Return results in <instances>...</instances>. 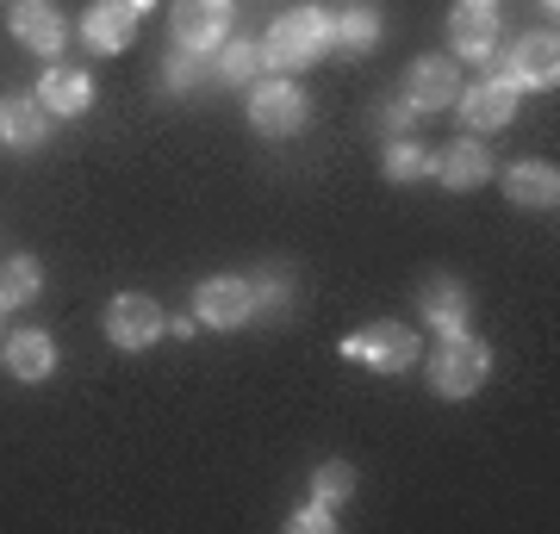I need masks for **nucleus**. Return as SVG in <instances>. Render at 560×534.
I'll return each instance as SVG.
<instances>
[{"label":"nucleus","mask_w":560,"mask_h":534,"mask_svg":"<svg viewBox=\"0 0 560 534\" xmlns=\"http://www.w3.org/2000/svg\"><path fill=\"white\" fill-rule=\"evenodd\" d=\"M324 57H330V7H287L261 38L268 75H305Z\"/></svg>","instance_id":"obj_1"},{"label":"nucleus","mask_w":560,"mask_h":534,"mask_svg":"<svg viewBox=\"0 0 560 534\" xmlns=\"http://www.w3.org/2000/svg\"><path fill=\"white\" fill-rule=\"evenodd\" d=\"M418 367H423V379H430V392L448 397V404H460V397H474L486 385V373H492V348H486L474 330H455V336L430 342Z\"/></svg>","instance_id":"obj_2"},{"label":"nucleus","mask_w":560,"mask_h":534,"mask_svg":"<svg viewBox=\"0 0 560 534\" xmlns=\"http://www.w3.org/2000/svg\"><path fill=\"white\" fill-rule=\"evenodd\" d=\"M243 112H249V131L268 143L280 138H300L312 124V99H305L300 75H261L243 87Z\"/></svg>","instance_id":"obj_3"},{"label":"nucleus","mask_w":560,"mask_h":534,"mask_svg":"<svg viewBox=\"0 0 560 534\" xmlns=\"http://www.w3.org/2000/svg\"><path fill=\"white\" fill-rule=\"evenodd\" d=\"M342 360H355L368 373H411L423 360V336L399 317H374V323H361L342 336Z\"/></svg>","instance_id":"obj_4"},{"label":"nucleus","mask_w":560,"mask_h":534,"mask_svg":"<svg viewBox=\"0 0 560 534\" xmlns=\"http://www.w3.org/2000/svg\"><path fill=\"white\" fill-rule=\"evenodd\" d=\"M101 330L119 355H143V348H156V342L168 336V317H162V305L150 293H113Z\"/></svg>","instance_id":"obj_5"},{"label":"nucleus","mask_w":560,"mask_h":534,"mask_svg":"<svg viewBox=\"0 0 560 534\" xmlns=\"http://www.w3.org/2000/svg\"><path fill=\"white\" fill-rule=\"evenodd\" d=\"M231 13H237V0H175L168 7V38H175V50L212 57L231 38Z\"/></svg>","instance_id":"obj_6"},{"label":"nucleus","mask_w":560,"mask_h":534,"mask_svg":"<svg viewBox=\"0 0 560 534\" xmlns=\"http://www.w3.org/2000/svg\"><path fill=\"white\" fill-rule=\"evenodd\" d=\"M517 106H523V94L499 75V69H486L480 81H460V99H455L460 124H467L474 138H486V131H504V124L517 119Z\"/></svg>","instance_id":"obj_7"},{"label":"nucleus","mask_w":560,"mask_h":534,"mask_svg":"<svg viewBox=\"0 0 560 534\" xmlns=\"http://www.w3.org/2000/svg\"><path fill=\"white\" fill-rule=\"evenodd\" d=\"M517 94H555V81H560V38H555V25L548 32H523L511 50H504V69H499Z\"/></svg>","instance_id":"obj_8"},{"label":"nucleus","mask_w":560,"mask_h":534,"mask_svg":"<svg viewBox=\"0 0 560 534\" xmlns=\"http://www.w3.org/2000/svg\"><path fill=\"white\" fill-rule=\"evenodd\" d=\"M194 317H200L206 330H243L256 317V286H249V274H206L194 286Z\"/></svg>","instance_id":"obj_9"},{"label":"nucleus","mask_w":560,"mask_h":534,"mask_svg":"<svg viewBox=\"0 0 560 534\" xmlns=\"http://www.w3.org/2000/svg\"><path fill=\"white\" fill-rule=\"evenodd\" d=\"M405 106L418 112V119H430V112H448L460 99V62L448 57V50H436V57H418L411 69H405Z\"/></svg>","instance_id":"obj_10"},{"label":"nucleus","mask_w":560,"mask_h":534,"mask_svg":"<svg viewBox=\"0 0 560 534\" xmlns=\"http://www.w3.org/2000/svg\"><path fill=\"white\" fill-rule=\"evenodd\" d=\"M7 32H13L20 50H32L44 62H57V50L69 44V20H62L57 0H13L7 7Z\"/></svg>","instance_id":"obj_11"},{"label":"nucleus","mask_w":560,"mask_h":534,"mask_svg":"<svg viewBox=\"0 0 560 534\" xmlns=\"http://www.w3.org/2000/svg\"><path fill=\"white\" fill-rule=\"evenodd\" d=\"M138 25H143V13L131 0H88V13H81L75 32L94 57H125L138 44Z\"/></svg>","instance_id":"obj_12"},{"label":"nucleus","mask_w":560,"mask_h":534,"mask_svg":"<svg viewBox=\"0 0 560 534\" xmlns=\"http://www.w3.org/2000/svg\"><path fill=\"white\" fill-rule=\"evenodd\" d=\"M448 57L455 62H492L499 57V7H486V0H455V13H448Z\"/></svg>","instance_id":"obj_13"},{"label":"nucleus","mask_w":560,"mask_h":534,"mask_svg":"<svg viewBox=\"0 0 560 534\" xmlns=\"http://www.w3.org/2000/svg\"><path fill=\"white\" fill-rule=\"evenodd\" d=\"M50 112H44V99L32 87H13V94H0V150H13V156H32L50 143Z\"/></svg>","instance_id":"obj_14"},{"label":"nucleus","mask_w":560,"mask_h":534,"mask_svg":"<svg viewBox=\"0 0 560 534\" xmlns=\"http://www.w3.org/2000/svg\"><path fill=\"white\" fill-rule=\"evenodd\" d=\"M386 38V13L374 7V0H342L337 13H330V57H374Z\"/></svg>","instance_id":"obj_15"},{"label":"nucleus","mask_w":560,"mask_h":534,"mask_svg":"<svg viewBox=\"0 0 560 534\" xmlns=\"http://www.w3.org/2000/svg\"><path fill=\"white\" fill-rule=\"evenodd\" d=\"M418 317L436 330V336H455L474 323V293H467V280L460 274H423L418 286Z\"/></svg>","instance_id":"obj_16"},{"label":"nucleus","mask_w":560,"mask_h":534,"mask_svg":"<svg viewBox=\"0 0 560 534\" xmlns=\"http://www.w3.org/2000/svg\"><path fill=\"white\" fill-rule=\"evenodd\" d=\"M430 180H442L448 193H474V187L492 180V150H486L474 131L455 138V143H442L436 156H430Z\"/></svg>","instance_id":"obj_17"},{"label":"nucleus","mask_w":560,"mask_h":534,"mask_svg":"<svg viewBox=\"0 0 560 534\" xmlns=\"http://www.w3.org/2000/svg\"><path fill=\"white\" fill-rule=\"evenodd\" d=\"M32 94L44 99V112H50V119H81V112H88V106H94V75H88V69H75V62H44V75H38V87H32Z\"/></svg>","instance_id":"obj_18"},{"label":"nucleus","mask_w":560,"mask_h":534,"mask_svg":"<svg viewBox=\"0 0 560 534\" xmlns=\"http://www.w3.org/2000/svg\"><path fill=\"white\" fill-rule=\"evenodd\" d=\"M0 360H7V373L20 379V385H44V379L57 373V336H50V330H32V323H25V330H13V336L0 342Z\"/></svg>","instance_id":"obj_19"},{"label":"nucleus","mask_w":560,"mask_h":534,"mask_svg":"<svg viewBox=\"0 0 560 534\" xmlns=\"http://www.w3.org/2000/svg\"><path fill=\"white\" fill-rule=\"evenodd\" d=\"M504 199L517 205V212H555L560 205V168L541 156H523L504 168Z\"/></svg>","instance_id":"obj_20"},{"label":"nucleus","mask_w":560,"mask_h":534,"mask_svg":"<svg viewBox=\"0 0 560 534\" xmlns=\"http://www.w3.org/2000/svg\"><path fill=\"white\" fill-rule=\"evenodd\" d=\"M32 298H44V261L32 249H13L0 261V311H25Z\"/></svg>","instance_id":"obj_21"},{"label":"nucleus","mask_w":560,"mask_h":534,"mask_svg":"<svg viewBox=\"0 0 560 534\" xmlns=\"http://www.w3.org/2000/svg\"><path fill=\"white\" fill-rule=\"evenodd\" d=\"M268 75V62H261V44L249 38H224L219 50H212V81L219 87H249V81Z\"/></svg>","instance_id":"obj_22"},{"label":"nucleus","mask_w":560,"mask_h":534,"mask_svg":"<svg viewBox=\"0 0 560 534\" xmlns=\"http://www.w3.org/2000/svg\"><path fill=\"white\" fill-rule=\"evenodd\" d=\"M430 143H418V138H386V150H381V175L393 180V187H411V180H430Z\"/></svg>","instance_id":"obj_23"},{"label":"nucleus","mask_w":560,"mask_h":534,"mask_svg":"<svg viewBox=\"0 0 560 534\" xmlns=\"http://www.w3.org/2000/svg\"><path fill=\"white\" fill-rule=\"evenodd\" d=\"M349 497H355V466L349 460H324L318 473H312V503H324V510H349Z\"/></svg>","instance_id":"obj_24"},{"label":"nucleus","mask_w":560,"mask_h":534,"mask_svg":"<svg viewBox=\"0 0 560 534\" xmlns=\"http://www.w3.org/2000/svg\"><path fill=\"white\" fill-rule=\"evenodd\" d=\"M249 286H256V317H280L293 305V274L287 268H261V274H249Z\"/></svg>","instance_id":"obj_25"},{"label":"nucleus","mask_w":560,"mask_h":534,"mask_svg":"<svg viewBox=\"0 0 560 534\" xmlns=\"http://www.w3.org/2000/svg\"><path fill=\"white\" fill-rule=\"evenodd\" d=\"M162 87H168V94H194V87H200V57H194V50H168V57H162Z\"/></svg>","instance_id":"obj_26"},{"label":"nucleus","mask_w":560,"mask_h":534,"mask_svg":"<svg viewBox=\"0 0 560 534\" xmlns=\"http://www.w3.org/2000/svg\"><path fill=\"white\" fill-rule=\"evenodd\" d=\"M374 131H381V138H411V131H418V112L393 94V99H381V106H374Z\"/></svg>","instance_id":"obj_27"},{"label":"nucleus","mask_w":560,"mask_h":534,"mask_svg":"<svg viewBox=\"0 0 560 534\" xmlns=\"http://www.w3.org/2000/svg\"><path fill=\"white\" fill-rule=\"evenodd\" d=\"M287 529H293V534H337V510H324V503H300V510L287 515Z\"/></svg>","instance_id":"obj_28"},{"label":"nucleus","mask_w":560,"mask_h":534,"mask_svg":"<svg viewBox=\"0 0 560 534\" xmlns=\"http://www.w3.org/2000/svg\"><path fill=\"white\" fill-rule=\"evenodd\" d=\"M168 336H175V342H194V336H200V317H194V311H187V317H168Z\"/></svg>","instance_id":"obj_29"},{"label":"nucleus","mask_w":560,"mask_h":534,"mask_svg":"<svg viewBox=\"0 0 560 534\" xmlns=\"http://www.w3.org/2000/svg\"><path fill=\"white\" fill-rule=\"evenodd\" d=\"M131 7H138V13H150V7H156V0H131Z\"/></svg>","instance_id":"obj_30"},{"label":"nucleus","mask_w":560,"mask_h":534,"mask_svg":"<svg viewBox=\"0 0 560 534\" xmlns=\"http://www.w3.org/2000/svg\"><path fill=\"white\" fill-rule=\"evenodd\" d=\"M486 7H499V0H486Z\"/></svg>","instance_id":"obj_31"}]
</instances>
